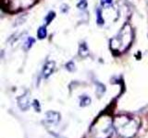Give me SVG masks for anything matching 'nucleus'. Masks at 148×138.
I'll return each mask as SVG.
<instances>
[{
    "instance_id": "nucleus-1",
    "label": "nucleus",
    "mask_w": 148,
    "mask_h": 138,
    "mask_svg": "<svg viewBox=\"0 0 148 138\" xmlns=\"http://www.w3.org/2000/svg\"><path fill=\"white\" fill-rule=\"evenodd\" d=\"M115 132L122 138H133L140 129L139 120L127 115H119L113 119Z\"/></svg>"
},
{
    "instance_id": "nucleus-2",
    "label": "nucleus",
    "mask_w": 148,
    "mask_h": 138,
    "mask_svg": "<svg viewBox=\"0 0 148 138\" xmlns=\"http://www.w3.org/2000/svg\"><path fill=\"white\" fill-rule=\"evenodd\" d=\"M113 131H115L113 119L106 115L99 117L91 127V133L94 138H110Z\"/></svg>"
},
{
    "instance_id": "nucleus-3",
    "label": "nucleus",
    "mask_w": 148,
    "mask_h": 138,
    "mask_svg": "<svg viewBox=\"0 0 148 138\" xmlns=\"http://www.w3.org/2000/svg\"><path fill=\"white\" fill-rule=\"evenodd\" d=\"M45 121L49 125L56 126L60 122V114L55 110H49L45 115Z\"/></svg>"
},
{
    "instance_id": "nucleus-4",
    "label": "nucleus",
    "mask_w": 148,
    "mask_h": 138,
    "mask_svg": "<svg viewBox=\"0 0 148 138\" xmlns=\"http://www.w3.org/2000/svg\"><path fill=\"white\" fill-rule=\"evenodd\" d=\"M30 105H31L30 94L28 93V92L18 98V106L20 107V109L21 110H23V112H25V110H27L28 109H29Z\"/></svg>"
},
{
    "instance_id": "nucleus-5",
    "label": "nucleus",
    "mask_w": 148,
    "mask_h": 138,
    "mask_svg": "<svg viewBox=\"0 0 148 138\" xmlns=\"http://www.w3.org/2000/svg\"><path fill=\"white\" fill-rule=\"evenodd\" d=\"M55 68L56 64L54 61H49L46 63L43 67V70H42V76H43V78H45V79L48 78L53 74Z\"/></svg>"
},
{
    "instance_id": "nucleus-6",
    "label": "nucleus",
    "mask_w": 148,
    "mask_h": 138,
    "mask_svg": "<svg viewBox=\"0 0 148 138\" xmlns=\"http://www.w3.org/2000/svg\"><path fill=\"white\" fill-rule=\"evenodd\" d=\"M92 102L91 98L88 95H81L80 97V106L81 107H86V106L90 105Z\"/></svg>"
},
{
    "instance_id": "nucleus-7",
    "label": "nucleus",
    "mask_w": 148,
    "mask_h": 138,
    "mask_svg": "<svg viewBox=\"0 0 148 138\" xmlns=\"http://www.w3.org/2000/svg\"><path fill=\"white\" fill-rule=\"evenodd\" d=\"M79 53H80L81 56L85 57L89 53V49H88L87 45L85 43H82L80 45V49H79Z\"/></svg>"
},
{
    "instance_id": "nucleus-8",
    "label": "nucleus",
    "mask_w": 148,
    "mask_h": 138,
    "mask_svg": "<svg viewBox=\"0 0 148 138\" xmlns=\"http://www.w3.org/2000/svg\"><path fill=\"white\" fill-rule=\"evenodd\" d=\"M46 35H47V32H46V26H41L38 30H37V36H38L39 39H45Z\"/></svg>"
},
{
    "instance_id": "nucleus-9",
    "label": "nucleus",
    "mask_w": 148,
    "mask_h": 138,
    "mask_svg": "<svg viewBox=\"0 0 148 138\" xmlns=\"http://www.w3.org/2000/svg\"><path fill=\"white\" fill-rule=\"evenodd\" d=\"M34 41H35V40L34 38H32V37H29V38L26 40V41L24 43V44H23V46H24V48L26 50H29L32 47V44L34 43Z\"/></svg>"
},
{
    "instance_id": "nucleus-10",
    "label": "nucleus",
    "mask_w": 148,
    "mask_h": 138,
    "mask_svg": "<svg viewBox=\"0 0 148 138\" xmlns=\"http://www.w3.org/2000/svg\"><path fill=\"white\" fill-rule=\"evenodd\" d=\"M56 17V13L54 11H50L47 15H46V17L45 18V20L46 22V24H49L50 22H52V20L55 18Z\"/></svg>"
},
{
    "instance_id": "nucleus-11",
    "label": "nucleus",
    "mask_w": 148,
    "mask_h": 138,
    "mask_svg": "<svg viewBox=\"0 0 148 138\" xmlns=\"http://www.w3.org/2000/svg\"><path fill=\"white\" fill-rule=\"evenodd\" d=\"M96 21L99 25H102L105 23L104 18H102V16H101V10H99V9L96 12Z\"/></svg>"
},
{
    "instance_id": "nucleus-12",
    "label": "nucleus",
    "mask_w": 148,
    "mask_h": 138,
    "mask_svg": "<svg viewBox=\"0 0 148 138\" xmlns=\"http://www.w3.org/2000/svg\"><path fill=\"white\" fill-rule=\"evenodd\" d=\"M66 69L69 72H73L74 70H75V64L71 61L69 62L68 64H66Z\"/></svg>"
},
{
    "instance_id": "nucleus-13",
    "label": "nucleus",
    "mask_w": 148,
    "mask_h": 138,
    "mask_svg": "<svg viewBox=\"0 0 148 138\" xmlns=\"http://www.w3.org/2000/svg\"><path fill=\"white\" fill-rule=\"evenodd\" d=\"M112 3H113V0H101V5L104 7H110L111 5H112Z\"/></svg>"
},
{
    "instance_id": "nucleus-14",
    "label": "nucleus",
    "mask_w": 148,
    "mask_h": 138,
    "mask_svg": "<svg viewBox=\"0 0 148 138\" xmlns=\"http://www.w3.org/2000/svg\"><path fill=\"white\" fill-rule=\"evenodd\" d=\"M34 109H35V110L36 112H40V110H41V108H40V104H39V101L38 100H34Z\"/></svg>"
}]
</instances>
